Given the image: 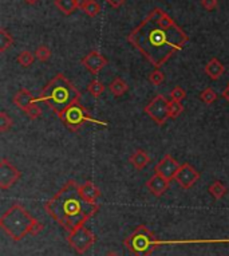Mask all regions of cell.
<instances>
[{"label":"cell","mask_w":229,"mask_h":256,"mask_svg":"<svg viewBox=\"0 0 229 256\" xmlns=\"http://www.w3.org/2000/svg\"><path fill=\"white\" fill-rule=\"evenodd\" d=\"M127 41L147 62L160 68L185 47L189 37L165 11L154 8L127 35Z\"/></svg>","instance_id":"obj_1"},{"label":"cell","mask_w":229,"mask_h":256,"mask_svg":"<svg viewBox=\"0 0 229 256\" xmlns=\"http://www.w3.org/2000/svg\"><path fill=\"white\" fill-rule=\"evenodd\" d=\"M44 209L52 220L67 232H71L98 213L99 204L87 201L81 192L79 184L68 180L44 204Z\"/></svg>","instance_id":"obj_2"},{"label":"cell","mask_w":229,"mask_h":256,"mask_svg":"<svg viewBox=\"0 0 229 256\" xmlns=\"http://www.w3.org/2000/svg\"><path fill=\"white\" fill-rule=\"evenodd\" d=\"M37 102H44L58 117H61L68 107L81 102V91L63 74H57L43 87Z\"/></svg>","instance_id":"obj_3"},{"label":"cell","mask_w":229,"mask_h":256,"mask_svg":"<svg viewBox=\"0 0 229 256\" xmlns=\"http://www.w3.org/2000/svg\"><path fill=\"white\" fill-rule=\"evenodd\" d=\"M0 227L14 241L21 240L27 235L35 236L43 230L42 223L21 204H14L5 211L0 219Z\"/></svg>","instance_id":"obj_4"},{"label":"cell","mask_w":229,"mask_h":256,"mask_svg":"<svg viewBox=\"0 0 229 256\" xmlns=\"http://www.w3.org/2000/svg\"><path fill=\"white\" fill-rule=\"evenodd\" d=\"M125 247L134 256H150L158 247V239L147 227L140 225L126 237Z\"/></svg>","instance_id":"obj_5"},{"label":"cell","mask_w":229,"mask_h":256,"mask_svg":"<svg viewBox=\"0 0 229 256\" xmlns=\"http://www.w3.org/2000/svg\"><path fill=\"white\" fill-rule=\"evenodd\" d=\"M61 121L66 128H68L70 130H78L79 128L84 124H97V125H102V126H107L109 124L107 122H104V121H99L97 118H93L91 115L86 111L83 106L81 102L78 104L73 105L71 107H68L64 113H63L61 117Z\"/></svg>","instance_id":"obj_6"},{"label":"cell","mask_w":229,"mask_h":256,"mask_svg":"<svg viewBox=\"0 0 229 256\" xmlns=\"http://www.w3.org/2000/svg\"><path fill=\"white\" fill-rule=\"evenodd\" d=\"M67 241L74 251L79 255H82L93 247V244L95 243V236L89 228L82 225V227L68 232Z\"/></svg>","instance_id":"obj_7"},{"label":"cell","mask_w":229,"mask_h":256,"mask_svg":"<svg viewBox=\"0 0 229 256\" xmlns=\"http://www.w3.org/2000/svg\"><path fill=\"white\" fill-rule=\"evenodd\" d=\"M14 104L16 105L18 109L24 111V114L30 120H37L42 114V110L38 106L37 98H34V95L27 89H21L15 95H14Z\"/></svg>","instance_id":"obj_8"},{"label":"cell","mask_w":229,"mask_h":256,"mask_svg":"<svg viewBox=\"0 0 229 256\" xmlns=\"http://www.w3.org/2000/svg\"><path fill=\"white\" fill-rule=\"evenodd\" d=\"M169 102L170 101H167L164 95L158 94L150 101V104L146 105L144 111L157 125H164L169 120Z\"/></svg>","instance_id":"obj_9"},{"label":"cell","mask_w":229,"mask_h":256,"mask_svg":"<svg viewBox=\"0 0 229 256\" xmlns=\"http://www.w3.org/2000/svg\"><path fill=\"white\" fill-rule=\"evenodd\" d=\"M21 177V173L8 160L3 158L0 161V188L4 191L12 188Z\"/></svg>","instance_id":"obj_10"},{"label":"cell","mask_w":229,"mask_h":256,"mask_svg":"<svg viewBox=\"0 0 229 256\" xmlns=\"http://www.w3.org/2000/svg\"><path fill=\"white\" fill-rule=\"evenodd\" d=\"M181 167V164L172 157L170 154H167V156H164L161 161L157 164L156 167H154V173L157 174H160L161 177H164L167 181H172L176 177V174H177L178 169Z\"/></svg>","instance_id":"obj_11"},{"label":"cell","mask_w":229,"mask_h":256,"mask_svg":"<svg viewBox=\"0 0 229 256\" xmlns=\"http://www.w3.org/2000/svg\"><path fill=\"white\" fill-rule=\"evenodd\" d=\"M174 180L177 181L178 185L183 189H189L192 188L193 185L200 180V173L189 162H185V164H183L180 167Z\"/></svg>","instance_id":"obj_12"},{"label":"cell","mask_w":229,"mask_h":256,"mask_svg":"<svg viewBox=\"0 0 229 256\" xmlns=\"http://www.w3.org/2000/svg\"><path fill=\"white\" fill-rule=\"evenodd\" d=\"M82 64L89 70L93 75L101 73V70L107 64V59L98 51H90L84 58H82Z\"/></svg>","instance_id":"obj_13"},{"label":"cell","mask_w":229,"mask_h":256,"mask_svg":"<svg viewBox=\"0 0 229 256\" xmlns=\"http://www.w3.org/2000/svg\"><path fill=\"white\" fill-rule=\"evenodd\" d=\"M169 183L170 181H167L164 177H161L160 174H157L154 173L153 176H151L147 181H146V188L150 191V193H153L156 197H161L165 194V192L169 188Z\"/></svg>","instance_id":"obj_14"},{"label":"cell","mask_w":229,"mask_h":256,"mask_svg":"<svg viewBox=\"0 0 229 256\" xmlns=\"http://www.w3.org/2000/svg\"><path fill=\"white\" fill-rule=\"evenodd\" d=\"M225 73V67L223 63L220 62L217 58H212L207 64H205V74L208 75L212 81H217L221 78V75Z\"/></svg>","instance_id":"obj_15"},{"label":"cell","mask_w":229,"mask_h":256,"mask_svg":"<svg viewBox=\"0 0 229 256\" xmlns=\"http://www.w3.org/2000/svg\"><path fill=\"white\" fill-rule=\"evenodd\" d=\"M79 188H81V192L83 194V197L90 203H93V204H98L97 201L101 197V191L97 188V185L91 181H86L82 185H79Z\"/></svg>","instance_id":"obj_16"},{"label":"cell","mask_w":229,"mask_h":256,"mask_svg":"<svg viewBox=\"0 0 229 256\" xmlns=\"http://www.w3.org/2000/svg\"><path fill=\"white\" fill-rule=\"evenodd\" d=\"M129 161L131 162V165L138 169V171H142V169H145L146 165L150 162V156L145 152V150H142V149H137L136 152L133 153L130 157H129Z\"/></svg>","instance_id":"obj_17"},{"label":"cell","mask_w":229,"mask_h":256,"mask_svg":"<svg viewBox=\"0 0 229 256\" xmlns=\"http://www.w3.org/2000/svg\"><path fill=\"white\" fill-rule=\"evenodd\" d=\"M55 5L64 16L73 15L75 10H78L77 0H55Z\"/></svg>","instance_id":"obj_18"},{"label":"cell","mask_w":229,"mask_h":256,"mask_svg":"<svg viewBox=\"0 0 229 256\" xmlns=\"http://www.w3.org/2000/svg\"><path fill=\"white\" fill-rule=\"evenodd\" d=\"M129 89V86L126 84L125 81L122 78H114L111 81V84L109 85V90L113 93L114 97H121V95H124Z\"/></svg>","instance_id":"obj_19"},{"label":"cell","mask_w":229,"mask_h":256,"mask_svg":"<svg viewBox=\"0 0 229 256\" xmlns=\"http://www.w3.org/2000/svg\"><path fill=\"white\" fill-rule=\"evenodd\" d=\"M208 191L214 200H221L227 194V192H228L227 187L221 181H214V183L210 184Z\"/></svg>","instance_id":"obj_20"},{"label":"cell","mask_w":229,"mask_h":256,"mask_svg":"<svg viewBox=\"0 0 229 256\" xmlns=\"http://www.w3.org/2000/svg\"><path fill=\"white\" fill-rule=\"evenodd\" d=\"M14 44V38L5 28H0V52H5Z\"/></svg>","instance_id":"obj_21"},{"label":"cell","mask_w":229,"mask_h":256,"mask_svg":"<svg viewBox=\"0 0 229 256\" xmlns=\"http://www.w3.org/2000/svg\"><path fill=\"white\" fill-rule=\"evenodd\" d=\"M16 61H18V63L21 64V67H30L32 63H34V61H35V54L24 50V51L19 52Z\"/></svg>","instance_id":"obj_22"},{"label":"cell","mask_w":229,"mask_h":256,"mask_svg":"<svg viewBox=\"0 0 229 256\" xmlns=\"http://www.w3.org/2000/svg\"><path fill=\"white\" fill-rule=\"evenodd\" d=\"M87 91H89L90 94L95 97V98H98L101 95L104 94V85L98 81V79H93L89 85H87Z\"/></svg>","instance_id":"obj_23"},{"label":"cell","mask_w":229,"mask_h":256,"mask_svg":"<svg viewBox=\"0 0 229 256\" xmlns=\"http://www.w3.org/2000/svg\"><path fill=\"white\" fill-rule=\"evenodd\" d=\"M82 11H83L86 15L90 16V18H95L101 12V4H99L97 0H89L87 4L84 5V8Z\"/></svg>","instance_id":"obj_24"},{"label":"cell","mask_w":229,"mask_h":256,"mask_svg":"<svg viewBox=\"0 0 229 256\" xmlns=\"http://www.w3.org/2000/svg\"><path fill=\"white\" fill-rule=\"evenodd\" d=\"M200 100L207 105L213 104V102H216V100H217V93H216L212 87H207L204 91H201Z\"/></svg>","instance_id":"obj_25"},{"label":"cell","mask_w":229,"mask_h":256,"mask_svg":"<svg viewBox=\"0 0 229 256\" xmlns=\"http://www.w3.org/2000/svg\"><path fill=\"white\" fill-rule=\"evenodd\" d=\"M34 54H35V58H37L38 61H41V62H47L51 58V50L47 47L46 44L39 46Z\"/></svg>","instance_id":"obj_26"},{"label":"cell","mask_w":229,"mask_h":256,"mask_svg":"<svg viewBox=\"0 0 229 256\" xmlns=\"http://www.w3.org/2000/svg\"><path fill=\"white\" fill-rule=\"evenodd\" d=\"M184 111V106L181 102H176V101H170L169 102V118H177L178 115Z\"/></svg>","instance_id":"obj_27"},{"label":"cell","mask_w":229,"mask_h":256,"mask_svg":"<svg viewBox=\"0 0 229 256\" xmlns=\"http://www.w3.org/2000/svg\"><path fill=\"white\" fill-rule=\"evenodd\" d=\"M12 125H14V122L11 120V117H8L5 111H1L0 113V131L4 133V131L10 130Z\"/></svg>","instance_id":"obj_28"},{"label":"cell","mask_w":229,"mask_h":256,"mask_svg":"<svg viewBox=\"0 0 229 256\" xmlns=\"http://www.w3.org/2000/svg\"><path fill=\"white\" fill-rule=\"evenodd\" d=\"M149 81H150V84H153L154 86H160L161 84H164L165 75H164V73H162L161 70L156 68L154 71H151V73L149 74Z\"/></svg>","instance_id":"obj_29"},{"label":"cell","mask_w":229,"mask_h":256,"mask_svg":"<svg viewBox=\"0 0 229 256\" xmlns=\"http://www.w3.org/2000/svg\"><path fill=\"white\" fill-rule=\"evenodd\" d=\"M170 97H172V101H176V102H183V101L187 98V91H185L183 87L176 86V87L170 91Z\"/></svg>","instance_id":"obj_30"},{"label":"cell","mask_w":229,"mask_h":256,"mask_svg":"<svg viewBox=\"0 0 229 256\" xmlns=\"http://www.w3.org/2000/svg\"><path fill=\"white\" fill-rule=\"evenodd\" d=\"M201 4L207 11H213L217 8V4H219V0H203Z\"/></svg>","instance_id":"obj_31"},{"label":"cell","mask_w":229,"mask_h":256,"mask_svg":"<svg viewBox=\"0 0 229 256\" xmlns=\"http://www.w3.org/2000/svg\"><path fill=\"white\" fill-rule=\"evenodd\" d=\"M106 1H107L113 8H120L121 5L125 4L126 0H106Z\"/></svg>","instance_id":"obj_32"},{"label":"cell","mask_w":229,"mask_h":256,"mask_svg":"<svg viewBox=\"0 0 229 256\" xmlns=\"http://www.w3.org/2000/svg\"><path fill=\"white\" fill-rule=\"evenodd\" d=\"M87 1L89 0H77V7H78L79 10H83L84 5L87 4Z\"/></svg>","instance_id":"obj_33"},{"label":"cell","mask_w":229,"mask_h":256,"mask_svg":"<svg viewBox=\"0 0 229 256\" xmlns=\"http://www.w3.org/2000/svg\"><path fill=\"white\" fill-rule=\"evenodd\" d=\"M223 97H224L225 100H227L229 102V84H228V86L225 87L224 91H223Z\"/></svg>","instance_id":"obj_34"},{"label":"cell","mask_w":229,"mask_h":256,"mask_svg":"<svg viewBox=\"0 0 229 256\" xmlns=\"http://www.w3.org/2000/svg\"><path fill=\"white\" fill-rule=\"evenodd\" d=\"M24 1H26L27 4L34 5V4H37V3H38V1H39V0H24Z\"/></svg>","instance_id":"obj_35"},{"label":"cell","mask_w":229,"mask_h":256,"mask_svg":"<svg viewBox=\"0 0 229 256\" xmlns=\"http://www.w3.org/2000/svg\"><path fill=\"white\" fill-rule=\"evenodd\" d=\"M106 256H121V255H120V254H117V252L111 251V252H107V254H106Z\"/></svg>","instance_id":"obj_36"}]
</instances>
